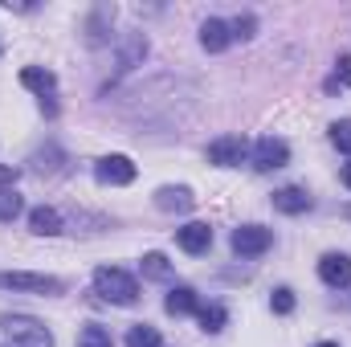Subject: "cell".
Here are the masks:
<instances>
[{
  "label": "cell",
  "mask_w": 351,
  "mask_h": 347,
  "mask_svg": "<svg viewBox=\"0 0 351 347\" xmlns=\"http://www.w3.org/2000/svg\"><path fill=\"white\" fill-rule=\"evenodd\" d=\"M110 21H114V4H98L86 21V41L90 45H106V33H110Z\"/></svg>",
  "instance_id": "2e32d148"
},
{
  "label": "cell",
  "mask_w": 351,
  "mask_h": 347,
  "mask_svg": "<svg viewBox=\"0 0 351 347\" xmlns=\"http://www.w3.org/2000/svg\"><path fill=\"white\" fill-rule=\"evenodd\" d=\"M196 204V196H192V188H176V184H164V188H156V208L160 213H188Z\"/></svg>",
  "instance_id": "7c38bea8"
},
{
  "label": "cell",
  "mask_w": 351,
  "mask_h": 347,
  "mask_svg": "<svg viewBox=\"0 0 351 347\" xmlns=\"http://www.w3.org/2000/svg\"><path fill=\"white\" fill-rule=\"evenodd\" d=\"M339 180H343V184L351 188V164H343V172H339Z\"/></svg>",
  "instance_id": "f546056e"
},
{
  "label": "cell",
  "mask_w": 351,
  "mask_h": 347,
  "mask_svg": "<svg viewBox=\"0 0 351 347\" xmlns=\"http://www.w3.org/2000/svg\"><path fill=\"white\" fill-rule=\"evenodd\" d=\"M29 164H33V172L37 176H58V172H66V164H70V160H66V152H58V147H53V143H49V147H45V152H33V160H29Z\"/></svg>",
  "instance_id": "ac0fdd59"
},
{
  "label": "cell",
  "mask_w": 351,
  "mask_h": 347,
  "mask_svg": "<svg viewBox=\"0 0 351 347\" xmlns=\"http://www.w3.org/2000/svg\"><path fill=\"white\" fill-rule=\"evenodd\" d=\"M94 180H98V184H110V188H127V184L135 180V164H131L127 156H102V160L94 164Z\"/></svg>",
  "instance_id": "52a82bcc"
},
{
  "label": "cell",
  "mask_w": 351,
  "mask_h": 347,
  "mask_svg": "<svg viewBox=\"0 0 351 347\" xmlns=\"http://www.w3.org/2000/svg\"><path fill=\"white\" fill-rule=\"evenodd\" d=\"M269 307H274V315H290L298 302H294V290L290 286H278L274 294H269Z\"/></svg>",
  "instance_id": "cb8c5ba5"
},
{
  "label": "cell",
  "mask_w": 351,
  "mask_h": 347,
  "mask_svg": "<svg viewBox=\"0 0 351 347\" xmlns=\"http://www.w3.org/2000/svg\"><path fill=\"white\" fill-rule=\"evenodd\" d=\"M327 90H331V94H335V90H351V53H339L335 74L327 78Z\"/></svg>",
  "instance_id": "603a6c76"
},
{
  "label": "cell",
  "mask_w": 351,
  "mask_h": 347,
  "mask_svg": "<svg viewBox=\"0 0 351 347\" xmlns=\"http://www.w3.org/2000/svg\"><path fill=\"white\" fill-rule=\"evenodd\" d=\"M176 246H180L184 254H208V246H213V229H208L204 221H188L184 229H176Z\"/></svg>",
  "instance_id": "9c48e42d"
},
{
  "label": "cell",
  "mask_w": 351,
  "mask_h": 347,
  "mask_svg": "<svg viewBox=\"0 0 351 347\" xmlns=\"http://www.w3.org/2000/svg\"><path fill=\"white\" fill-rule=\"evenodd\" d=\"M269 246H274V229H265V225H237L233 229V254H241V258H262Z\"/></svg>",
  "instance_id": "277c9868"
},
{
  "label": "cell",
  "mask_w": 351,
  "mask_h": 347,
  "mask_svg": "<svg viewBox=\"0 0 351 347\" xmlns=\"http://www.w3.org/2000/svg\"><path fill=\"white\" fill-rule=\"evenodd\" d=\"M29 229H33L37 237H58V233H62V213H58L53 204H37V208L29 213Z\"/></svg>",
  "instance_id": "5bb4252c"
},
{
  "label": "cell",
  "mask_w": 351,
  "mask_h": 347,
  "mask_svg": "<svg viewBox=\"0 0 351 347\" xmlns=\"http://www.w3.org/2000/svg\"><path fill=\"white\" fill-rule=\"evenodd\" d=\"M254 29H258V21H254V12H241L233 25H229V33H233V41H250L254 37Z\"/></svg>",
  "instance_id": "d4e9b609"
},
{
  "label": "cell",
  "mask_w": 351,
  "mask_h": 347,
  "mask_svg": "<svg viewBox=\"0 0 351 347\" xmlns=\"http://www.w3.org/2000/svg\"><path fill=\"white\" fill-rule=\"evenodd\" d=\"M274 208H278V213H286V217H298V213H306V208H311V192H306V188H298V184H286V188H278V192H274Z\"/></svg>",
  "instance_id": "4fadbf2b"
},
{
  "label": "cell",
  "mask_w": 351,
  "mask_h": 347,
  "mask_svg": "<svg viewBox=\"0 0 351 347\" xmlns=\"http://www.w3.org/2000/svg\"><path fill=\"white\" fill-rule=\"evenodd\" d=\"M127 347H160V331L147 327V323H135L127 331Z\"/></svg>",
  "instance_id": "7402d4cb"
},
{
  "label": "cell",
  "mask_w": 351,
  "mask_h": 347,
  "mask_svg": "<svg viewBox=\"0 0 351 347\" xmlns=\"http://www.w3.org/2000/svg\"><path fill=\"white\" fill-rule=\"evenodd\" d=\"M164 311H168V315H196V311H200V298H196L192 286H172L168 298H164Z\"/></svg>",
  "instance_id": "e0dca14e"
},
{
  "label": "cell",
  "mask_w": 351,
  "mask_h": 347,
  "mask_svg": "<svg viewBox=\"0 0 351 347\" xmlns=\"http://www.w3.org/2000/svg\"><path fill=\"white\" fill-rule=\"evenodd\" d=\"M245 156H250V139L245 135H221V139L208 143V164H217V168H237Z\"/></svg>",
  "instance_id": "5b68a950"
},
{
  "label": "cell",
  "mask_w": 351,
  "mask_h": 347,
  "mask_svg": "<svg viewBox=\"0 0 351 347\" xmlns=\"http://www.w3.org/2000/svg\"><path fill=\"white\" fill-rule=\"evenodd\" d=\"M0 347H53V331L33 315H0Z\"/></svg>",
  "instance_id": "6da1fadb"
},
{
  "label": "cell",
  "mask_w": 351,
  "mask_h": 347,
  "mask_svg": "<svg viewBox=\"0 0 351 347\" xmlns=\"http://www.w3.org/2000/svg\"><path fill=\"white\" fill-rule=\"evenodd\" d=\"M94 294H98L102 302L131 307V302L139 298V282H135L127 270H119V265H98V270H94Z\"/></svg>",
  "instance_id": "7a4b0ae2"
},
{
  "label": "cell",
  "mask_w": 351,
  "mask_h": 347,
  "mask_svg": "<svg viewBox=\"0 0 351 347\" xmlns=\"http://www.w3.org/2000/svg\"><path fill=\"white\" fill-rule=\"evenodd\" d=\"M196 319H200V327H204L208 335H217V331H225V323H229V311H225L221 302H208V307H200V311H196Z\"/></svg>",
  "instance_id": "d6986e66"
},
{
  "label": "cell",
  "mask_w": 351,
  "mask_h": 347,
  "mask_svg": "<svg viewBox=\"0 0 351 347\" xmlns=\"http://www.w3.org/2000/svg\"><path fill=\"white\" fill-rule=\"evenodd\" d=\"M139 270H143V278H156V282H168L172 278V261L164 258V254H143Z\"/></svg>",
  "instance_id": "ffe728a7"
},
{
  "label": "cell",
  "mask_w": 351,
  "mask_h": 347,
  "mask_svg": "<svg viewBox=\"0 0 351 347\" xmlns=\"http://www.w3.org/2000/svg\"><path fill=\"white\" fill-rule=\"evenodd\" d=\"M200 45H204L208 53H225V49L233 45V33H229V21H221V16H208V21L200 25Z\"/></svg>",
  "instance_id": "8fae6325"
},
{
  "label": "cell",
  "mask_w": 351,
  "mask_h": 347,
  "mask_svg": "<svg viewBox=\"0 0 351 347\" xmlns=\"http://www.w3.org/2000/svg\"><path fill=\"white\" fill-rule=\"evenodd\" d=\"M315 347H339V344H315Z\"/></svg>",
  "instance_id": "4dcf8cb0"
},
{
  "label": "cell",
  "mask_w": 351,
  "mask_h": 347,
  "mask_svg": "<svg viewBox=\"0 0 351 347\" xmlns=\"http://www.w3.org/2000/svg\"><path fill=\"white\" fill-rule=\"evenodd\" d=\"M78 347H114V339H110V331L102 323H86L78 331Z\"/></svg>",
  "instance_id": "44dd1931"
},
{
  "label": "cell",
  "mask_w": 351,
  "mask_h": 347,
  "mask_svg": "<svg viewBox=\"0 0 351 347\" xmlns=\"http://www.w3.org/2000/svg\"><path fill=\"white\" fill-rule=\"evenodd\" d=\"M331 143H335L339 152H348V156H351V119L331 123Z\"/></svg>",
  "instance_id": "4316f807"
},
{
  "label": "cell",
  "mask_w": 351,
  "mask_h": 347,
  "mask_svg": "<svg viewBox=\"0 0 351 347\" xmlns=\"http://www.w3.org/2000/svg\"><path fill=\"white\" fill-rule=\"evenodd\" d=\"M41 115H49V119L58 115V102H53V94H49V98H41Z\"/></svg>",
  "instance_id": "f1b7e54d"
},
{
  "label": "cell",
  "mask_w": 351,
  "mask_h": 347,
  "mask_svg": "<svg viewBox=\"0 0 351 347\" xmlns=\"http://www.w3.org/2000/svg\"><path fill=\"white\" fill-rule=\"evenodd\" d=\"M0 290H25V294H62L66 282L53 274H29V270H0Z\"/></svg>",
  "instance_id": "3957f363"
},
{
  "label": "cell",
  "mask_w": 351,
  "mask_h": 347,
  "mask_svg": "<svg viewBox=\"0 0 351 347\" xmlns=\"http://www.w3.org/2000/svg\"><path fill=\"white\" fill-rule=\"evenodd\" d=\"M147 58V37L143 33H123V45H119V66L114 74H131L135 66H143Z\"/></svg>",
  "instance_id": "ba28073f"
},
{
  "label": "cell",
  "mask_w": 351,
  "mask_h": 347,
  "mask_svg": "<svg viewBox=\"0 0 351 347\" xmlns=\"http://www.w3.org/2000/svg\"><path fill=\"white\" fill-rule=\"evenodd\" d=\"M21 213V196L16 188H0V221H12Z\"/></svg>",
  "instance_id": "484cf974"
},
{
  "label": "cell",
  "mask_w": 351,
  "mask_h": 347,
  "mask_svg": "<svg viewBox=\"0 0 351 347\" xmlns=\"http://www.w3.org/2000/svg\"><path fill=\"white\" fill-rule=\"evenodd\" d=\"M21 86L33 90V94H41V98H49V94L58 90V78H53V70H45V66H25V70H21Z\"/></svg>",
  "instance_id": "9a60e30c"
},
{
  "label": "cell",
  "mask_w": 351,
  "mask_h": 347,
  "mask_svg": "<svg viewBox=\"0 0 351 347\" xmlns=\"http://www.w3.org/2000/svg\"><path fill=\"white\" fill-rule=\"evenodd\" d=\"M12 180H16V168H0V188H12Z\"/></svg>",
  "instance_id": "83f0119b"
},
{
  "label": "cell",
  "mask_w": 351,
  "mask_h": 347,
  "mask_svg": "<svg viewBox=\"0 0 351 347\" xmlns=\"http://www.w3.org/2000/svg\"><path fill=\"white\" fill-rule=\"evenodd\" d=\"M286 164H290V147H286V139L262 135V139L254 143V168H258V172H278V168H286Z\"/></svg>",
  "instance_id": "8992f818"
},
{
  "label": "cell",
  "mask_w": 351,
  "mask_h": 347,
  "mask_svg": "<svg viewBox=\"0 0 351 347\" xmlns=\"http://www.w3.org/2000/svg\"><path fill=\"white\" fill-rule=\"evenodd\" d=\"M319 278H323L331 290L351 286V258L348 254H323V261H319Z\"/></svg>",
  "instance_id": "30bf717a"
}]
</instances>
